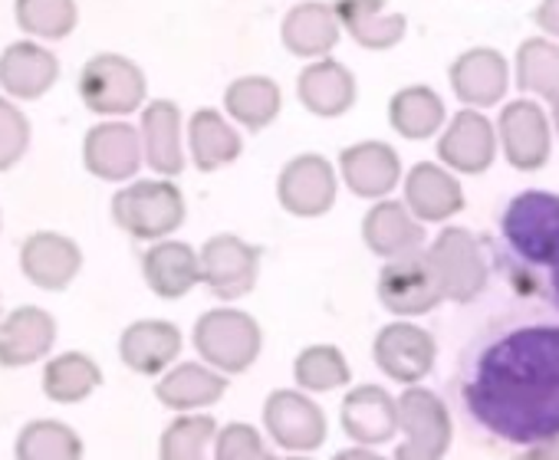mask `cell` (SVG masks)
<instances>
[{"mask_svg": "<svg viewBox=\"0 0 559 460\" xmlns=\"http://www.w3.org/2000/svg\"><path fill=\"white\" fill-rule=\"evenodd\" d=\"M142 148L152 171L175 178L185 168L181 152V109L168 99H155L142 112Z\"/></svg>", "mask_w": 559, "mask_h": 460, "instance_id": "cb8c5ba5", "label": "cell"}, {"mask_svg": "<svg viewBox=\"0 0 559 460\" xmlns=\"http://www.w3.org/2000/svg\"><path fill=\"white\" fill-rule=\"evenodd\" d=\"M263 421L270 437L287 450H313L326 440L323 411L297 391H276L263 404Z\"/></svg>", "mask_w": 559, "mask_h": 460, "instance_id": "9a60e30c", "label": "cell"}, {"mask_svg": "<svg viewBox=\"0 0 559 460\" xmlns=\"http://www.w3.org/2000/svg\"><path fill=\"white\" fill-rule=\"evenodd\" d=\"M516 86L530 96L552 99L559 93V44L530 37L516 50Z\"/></svg>", "mask_w": 559, "mask_h": 460, "instance_id": "e575fe53", "label": "cell"}, {"mask_svg": "<svg viewBox=\"0 0 559 460\" xmlns=\"http://www.w3.org/2000/svg\"><path fill=\"white\" fill-rule=\"evenodd\" d=\"M145 158V148H142V135L135 132V125H126V122H103V125H93L86 132V142H83V161L86 168L103 178V181H126V178H135L139 165Z\"/></svg>", "mask_w": 559, "mask_h": 460, "instance_id": "5bb4252c", "label": "cell"}, {"mask_svg": "<svg viewBox=\"0 0 559 460\" xmlns=\"http://www.w3.org/2000/svg\"><path fill=\"white\" fill-rule=\"evenodd\" d=\"M297 96L300 102L320 116V119H336L343 112L353 109L356 102V76L349 73V66H343L340 60H313L300 80H297Z\"/></svg>", "mask_w": 559, "mask_h": 460, "instance_id": "7402d4cb", "label": "cell"}, {"mask_svg": "<svg viewBox=\"0 0 559 460\" xmlns=\"http://www.w3.org/2000/svg\"><path fill=\"white\" fill-rule=\"evenodd\" d=\"M276 194L290 214L320 217L336 201V171L323 155H297L280 171Z\"/></svg>", "mask_w": 559, "mask_h": 460, "instance_id": "8fae6325", "label": "cell"}, {"mask_svg": "<svg viewBox=\"0 0 559 460\" xmlns=\"http://www.w3.org/2000/svg\"><path fill=\"white\" fill-rule=\"evenodd\" d=\"M194 346L221 372H247L260 352V326L237 310H211L194 326Z\"/></svg>", "mask_w": 559, "mask_h": 460, "instance_id": "5b68a950", "label": "cell"}, {"mask_svg": "<svg viewBox=\"0 0 559 460\" xmlns=\"http://www.w3.org/2000/svg\"><path fill=\"white\" fill-rule=\"evenodd\" d=\"M389 0H340L336 17L343 31L366 50H392L405 37V14H389Z\"/></svg>", "mask_w": 559, "mask_h": 460, "instance_id": "83f0119b", "label": "cell"}, {"mask_svg": "<svg viewBox=\"0 0 559 460\" xmlns=\"http://www.w3.org/2000/svg\"><path fill=\"white\" fill-rule=\"evenodd\" d=\"M549 109H552V125H556V138H559V93L549 99Z\"/></svg>", "mask_w": 559, "mask_h": 460, "instance_id": "f6af8a7d", "label": "cell"}, {"mask_svg": "<svg viewBox=\"0 0 559 460\" xmlns=\"http://www.w3.org/2000/svg\"><path fill=\"white\" fill-rule=\"evenodd\" d=\"M343 24L336 17V8L320 4V0H307V4H297L287 17L284 27H280V37H284V47L294 57L304 60H323L333 53V47L340 44Z\"/></svg>", "mask_w": 559, "mask_h": 460, "instance_id": "44dd1931", "label": "cell"}, {"mask_svg": "<svg viewBox=\"0 0 559 460\" xmlns=\"http://www.w3.org/2000/svg\"><path fill=\"white\" fill-rule=\"evenodd\" d=\"M27 145H31V122H27V116L14 102L0 99V171L14 168L24 158Z\"/></svg>", "mask_w": 559, "mask_h": 460, "instance_id": "ab89813d", "label": "cell"}, {"mask_svg": "<svg viewBox=\"0 0 559 460\" xmlns=\"http://www.w3.org/2000/svg\"><path fill=\"white\" fill-rule=\"evenodd\" d=\"M333 460H382L379 453H369L366 447H353V450H343V453H336Z\"/></svg>", "mask_w": 559, "mask_h": 460, "instance_id": "ee69618b", "label": "cell"}, {"mask_svg": "<svg viewBox=\"0 0 559 460\" xmlns=\"http://www.w3.org/2000/svg\"><path fill=\"white\" fill-rule=\"evenodd\" d=\"M389 122L402 138L421 142V138L444 132L448 112H444L441 96L431 86H405L389 102Z\"/></svg>", "mask_w": 559, "mask_h": 460, "instance_id": "f546056e", "label": "cell"}, {"mask_svg": "<svg viewBox=\"0 0 559 460\" xmlns=\"http://www.w3.org/2000/svg\"><path fill=\"white\" fill-rule=\"evenodd\" d=\"M428 257H431V267L444 287V296L467 303L480 293V287L487 280V267H484L477 241L467 234L464 227L441 230V238L435 241Z\"/></svg>", "mask_w": 559, "mask_h": 460, "instance_id": "9c48e42d", "label": "cell"}, {"mask_svg": "<svg viewBox=\"0 0 559 460\" xmlns=\"http://www.w3.org/2000/svg\"><path fill=\"white\" fill-rule=\"evenodd\" d=\"M214 421L207 414H181L175 417L158 444L162 460H207V447L214 444Z\"/></svg>", "mask_w": 559, "mask_h": 460, "instance_id": "8d00e7d4", "label": "cell"}, {"mask_svg": "<svg viewBox=\"0 0 559 460\" xmlns=\"http://www.w3.org/2000/svg\"><path fill=\"white\" fill-rule=\"evenodd\" d=\"M60 76V63L37 44H14L0 57V86L14 99H40Z\"/></svg>", "mask_w": 559, "mask_h": 460, "instance_id": "4316f807", "label": "cell"}, {"mask_svg": "<svg viewBox=\"0 0 559 460\" xmlns=\"http://www.w3.org/2000/svg\"><path fill=\"white\" fill-rule=\"evenodd\" d=\"M224 388H227V382L214 368H204L198 362H185L158 382L155 395L171 411H194V408L214 404L224 395Z\"/></svg>", "mask_w": 559, "mask_h": 460, "instance_id": "d6a6232c", "label": "cell"}, {"mask_svg": "<svg viewBox=\"0 0 559 460\" xmlns=\"http://www.w3.org/2000/svg\"><path fill=\"white\" fill-rule=\"evenodd\" d=\"M435 339L412 323H392L376 339L379 368L402 385H415L418 378H425L435 365Z\"/></svg>", "mask_w": 559, "mask_h": 460, "instance_id": "e0dca14e", "label": "cell"}, {"mask_svg": "<svg viewBox=\"0 0 559 460\" xmlns=\"http://www.w3.org/2000/svg\"><path fill=\"white\" fill-rule=\"evenodd\" d=\"M451 89L454 96L467 106V109H490L507 96L510 86V66L503 60V53L490 50V47H474L464 50L451 70Z\"/></svg>", "mask_w": 559, "mask_h": 460, "instance_id": "7c38bea8", "label": "cell"}, {"mask_svg": "<svg viewBox=\"0 0 559 460\" xmlns=\"http://www.w3.org/2000/svg\"><path fill=\"white\" fill-rule=\"evenodd\" d=\"M497 129L493 122L477 112V109H461L457 116H451V122L444 125L441 138H438V158L461 174H480L493 165L497 158Z\"/></svg>", "mask_w": 559, "mask_h": 460, "instance_id": "30bf717a", "label": "cell"}, {"mask_svg": "<svg viewBox=\"0 0 559 460\" xmlns=\"http://www.w3.org/2000/svg\"><path fill=\"white\" fill-rule=\"evenodd\" d=\"M497 138L516 171H539L552 152V125L533 99H513L500 109Z\"/></svg>", "mask_w": 559, "mask_h": 460, "instance_id": "8992f818", "label": "cell"}, {"mask_svg": "<svg viewBox=\"0 0 559 460\" xmlns=\"http://www.w3.org/2000/svg\"><path fill=\"white\" fill-rule=\"evenodd\" d=\"M17 24L44 40H63L76 27V0H17Z\"/></svg>", "mask_w": 559, "mask_h": 460, "instance_id": "74e56055", "label": "cell"}, {"mask_svg": "<svg viewBox=\"0 0 559 460\" xmlns=\"http://www.w3.org/2000/svg\"><path fill=\"white\" fill-rule=\"evenodd\" d=\"M257 261H260L257 247L243 244L234 234H221V238H211L204 244V251H201V274H204V283L211 287L214 296L237 300V296H247L253 290Z\"/></svg>", "mask_w": 559, "mask_h": 460, "instance_id": "4fadbf2b", "label": "cell"}, {"mask_svg": "<svg viewBox=\"0 0 559 460\" xmlns=\"http://www.w3.org/2000/svg\"><path fill=\"white\" fill-rule=\"evenodd\" d=\"M399 427V401L376 385H362L343 401V431L359 444H382Z\"/></svg>", "mask_w": 559, "mask_h": 460, "instance_id": "f1b7e54d", "label": "cell"}, {"mask_svg": "<svg viewBox=\"0 0 559 460\" xmlns=\"http://www.w3.org/2000/svg\"><path fill=\"white\" fill-rule=\"evenodd\" d=\"M503 241L510 251L536 267L559 270V194L523 191L500 217Z\"/></svg>", "mask_w": 559, "mask_h": 460, "instance_id": "7a4b0ae2", "label": "cell"}, {"mask_svg": "<svg viewBox=\"0 0 559 460\" xmlns=\"http://www.w3.org/2000/svg\"><path fill=\"white\" fill-rule=\"evenodd\" d=\"M516 460H559V437L556 440H546V444H536V447H530L523 457H516Z\"/></svg>", "mask_w": 559, "mask_h": 460, "instance_id": "7bdbcfd3", "label": "cell"}, {"mask_svg": "<svg viewBox=\"0 0 559 460\" xmlns=\"http://www.w3.org/2000/svg\"><path fill=\"white\" fill-rule=\"evenodd\" d=\"M142 274H145L148 290L155 296H162V300H178V296L191 293L198 280H204L201 257L188 244H181V241L155 244L142 257Z\"/></svg>", "mask_w": 559, "mask_h": 460, "instance_id": "d4e9b609", "label": "cell"}, {"mask_svg": "<svg viewBox=\"0 0 559 460\" xmlns=\"http://www.w3.org/2000/svg\"><path fill=\"white\" fill-rule=\"evenodd\" d=\"M112 220L139 241H162L185 220V197L171 181H135L112 197Z\"/></svg>", "mask_w": 559, "mask_h": 460, "instance_id": "3957f363", "label": "cell"}, {"mask_svg": "<svg viewBox=\"0 0 559 460\" xmlns=\"http://www.w3.org/2000/svg\"><path fill=\"white\" fill-rule=\"evenodd\" d=\"M280 106H284V96H280V86L270 76H240L224 93L227 116L250 132L273 125V119L280 116Z\"/></svg>", "mask_w": 559, "mask_h": 460, "instance_id": "1f68e13d", "label": "cell"}, {"mask_svg": "<svg viewBox=\"0 0 559 460\" xmlns=\"http://www.w3.org/2000/svg\"><path fill=\"white\" fill-rule=\"evenodd\" d=\"M405 204L418 220L438 223L464 207V191L451 171H444L441 165L421 161L405 178Z\"/></svg>", "mask_w": 559, "mask_h": 460, "instance_id": "603a6c76", "label": "cell"}, {"mask_svg": "<svg viewBox=\"0 0 559 460\" xmlns=\"http://www.w3.org/2000/svg\"><path fill=\"white\" fill-rule=\"evenodd\" d=\"M461 401L490 437L536 447L559 437V326L530 323L487 336L464 362Z\"/></svg>", "mask_w": 559, "mask_h": 460, "instance_id": "6da1fadb", "label": "cell"}, {"mask_svg": "<svg viewBox=\"0 0 559 460\" xmlns=\"http://www.w3.org/2000/svg\"><path fill=\"white\" fill-rule=\"evenodd\" d=\"M14 457L17 460H83V440L63 421H31L14 444Z\"/></svg>", "mask_w": 559, "mask_h": 460, "instance_id": "d590c367", "label": "cell"}, {"mask_svg": "<svg viewBox=\"0 0 559 460\" xmlns=\"http://www.w3.org/2000/svg\"><path fill=\"white\" fill-rule=\"evenodd\" d=\"M536 24L549 40H559V0H539Z\"/></svg>", "mask_w": 559, "mask_h": 460, "instance_id": "b9f144b4", "label": "cell"}, {"mask_svg": "<svg viewBox=\"0 0 559 460\" xmlns=\"http://www.w3.org/2000/svg\"><path fill=\"white\" fill-rule=\"evenodd\" d=\"M362 238H366V247L372 254L399 261V257L421 251L425 230H421L418 217L408 210V204L382 197L379 204H372V210L362 220Z\"/></svg>", "mask_w": 559, "mask_h": 460, "instance_id": "d6986e66", "label": "cell"}, {"mask_svg": "<svg viewBox=\"0 0 559 460\" xmlns=\"http://www.w3.org/2000/svg\"><path fill=\"white\" fill-rule=\"evenodd\" d=\"M399 424L405 427V444L395 460H441L451 440V417L438 395L425 388H408L399 398Z\"/></svg>", "mask_w": 559, "mask_h": 460, "instance_id": "52a82bcc", "label": "cell"}, {"mask_svg": "<svg viewBox=\"0 0 559 460\" xmlns=\"http://www.w3.org/2000/svg\"><path fill=\"white\" fill-rule=\"evenodd\" d=\"M188 145L191 158L201 171H217L240 158L243 145L237 129L214 109H198L188 122Z\"/></svg>", "mask_w": 559, "mask_h": 460, "instance_id": "4dcf8cb0", "label": "cell"}, {"mask_svg": "<svg viewBox=\"0 0 559 460\" xmlns=\"http://www.w3.org/2000/svg\"><path fill=\"white\" fill-rule=\"evenodd\" d=\"M297 382L307 391H333L349 382V365L340 349L313 346L297 359Z\"/></svg>", "mask_w": 559, "mask_h": 460, "instance_id": "f35d334b", "label": "cell"}, {"mask_svg": "<svg viewBox=\"0 0 559 460\" xmlns=\"http://www.w3.org/2000/svg\"><path fill=\"white\" fill-rule=\"evenodd\" d=\"M57 342V319L40 306H21L0 323V365L24 368L40 362Z\"/></svg>", "mask_w": 559, "mask_h": 460, "instance_id": "ac0fdd59", "label": "cell"}, {"mask_svg": "<svg viewBox=\"0 0 559 460\" xmlns=\"http://www.w3.org/2000/svg\"><path fill=\"white\" fill-rule=\"evenodd\" d=\"M340 171L353 194L372 201V197H385L399 184L402 161L389 142H359L340 155Z\"/></svg>", "mask_w": 559, "mask_h": 460, "instance_id": "ffe728a7", "label": "cell"}, {"mask_svg": "<svg viewBox=\"0 0 559 460\" xmlns=\"http://www.w3.org/2000/svg\"><path fill=\"white\" fill-rule=\"evenodd\" d=\"M552 296H556V303H559V270H552Z\"/></svg>", "mask_w": 559, "mask_h": 460, "instance_id": "bcb514c9", "label": "cell"}, {"mask_svg": "<svg viewBox=\"0 0 559 460\" xmlns=\"http://www.w3.org/2000/svg\"><path fill=\"white\" fill-rule=\"evenodd\" d=\"M178 352H181V332L178 326L162 323V319L132 323L119 339L122 362L139 375H158L178 359Z\"/></svg>", "mask_w": 559, "mask_h": 460, "instance_id": "484cf974", "label": "cell"}, {"mask_svg": "<svg viewBox=\"0 0 559 460\" xmlns=\"http://www.w3.org/2000/svg\"><path fill=\"white\" fill-rule=\"evenodd\" d=\"M103 385L99 365L86 352H63L44 368V395L57 404L86 401Z\"/></svg>", "mask_w": 559, "mask_h": 460, "instance_id": "836d02e7", "label": "cell"}, {"mask_svg": "<svg viewBox=\"0 0 559 460\" xmlns=\"http://www.w3.org/2000/svg\"><path fill=\"white\" fill-rule=\"evenodd\" d=\"M217 460H276L250 424H227L214 440Z\"/></svg>", "mask_w": 559, "mask_h": 460, "instance_id": "60d3db41", "label": "cell"}, {"mask_svg": "<svg viewBox=\"0 0 559 460\" xmlns=\"http://www.w3.org/2000/svg\"><path fill=\"white\" fill-rule=\"evenodd\" d=\"M80 99L90 112L129 116L145 102V76L132 60L119 53H99L80 73Z\"/></svg>", "mask_w": 559, "mask_h": 460, "instance_id": "277c9868", "label": "cell"}, {"mask_svg": "<svg viewBox=\"0 0 559 460\" xmlns=\"http://www.w3.org/2000/svg\"><path fill=\"white\" fill-rule=\"evenodd\" d=\"M379 300L395 316L431 313L444 300V287L431 267V257L418 251L392 261L379 277Z\"/></svg>", "mask_w": 559, "mask_h": 460, "instance_id": "ba28073f", "label": "cell"}, {"mask_svg": "<svg viewBox=\"0 0 559 460\" xmlns=\"http://www.w3.org/2000/svg\"><path fill=\"white\" fill-rule=\"evenodd\" d=\"M80 267H83L80 247L70 238L53 234V230H37L21 247V270L40 290H53V293L67 290L76 280Z\"/></svg>", "mask_w": 559, "mask_h": 460, "instance_id": "2e32d148", "label": "cell"}]
</instances>
